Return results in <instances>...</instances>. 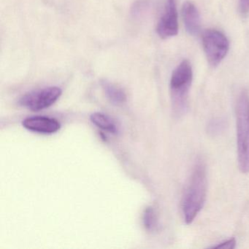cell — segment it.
Returning <instances> with one entry per match:
<instances>
[{
    "label": "cell",
    "instance_id": "obj_4",
    "mask_svg": "<svg viewBox=\"0 0 249 249\" xmlns=\"http://www.w3.org/2000/svg\"><path fill=\"white\" fill-rule=\"evenodd\" d=\"M202 46L208 63L213 67L219 65L226 57L230 49L227 37L216 30H207L202 37Z\"/></svg>",
    "mask_w": 249,
    "mask_h": 249
},
{
    "label": "cell",
    "instance_id": "obj_5",
    "mask_svg": "<svg viewBox=\"0 0 249 249\" xmlns=\"http://www.w3.org/2000/svg\"><path fill=\"white\" fill-rule=\"evenodd\" d=\"M62 89L59 87L42 89L24 94L20 99L19 104L32 111H40L56 103L62 95Z\"/></svg>",
    "mask_w": 249,
    "mask_h": 249
},
{
    "label": "cell",
    "instance_id": "obj_3",
    "mask_svg": "<svg viewBox=\"0 0 249 249\" xmlns=\"http://www.w3.org/2000/svg\"><path fill=\"white\" fill-rule=\"evenodd\" d=\"M193 79L192 65L183 60L174 70L170 78V91L173 110L177 116H183L188 108V94Z\"/></svg>",
    "mask_w": 249,
    "mask_h": 249
},
{
    "label": "cell",
    "instance_id": "obj_10",
    "mask_svg": "<svg viewBox=\"0 0 249 249\" xmlns=\"http://www.w3.org/2000/svg\"><path fill=\"white\" fill-rule=\"evenodd\" d=\"M90 119L95 126L103 130L114 134L117 132V128L114 122L107 115L102 113H94L91 115Z\"/></svg>",
    "mask_w": 249,
    "mask_h": 249
},
{
    "label": "cell",
    "instance_id": "obj_11",
    "mask_svg": "<svg viewBox=\"0 0 249 249\" xmlns=\"http://www.w3.org/2000/svg\"><path fill=\"white\" fill-rule=\"evenodd\" d=\"M142 221L144 227L148 231L152 232L158 230V218L155 210L152 207H148L145 210L142 216Z\"/></svg>",
    "mask_w": 249,
    "mask_h": 249
},
{
    "label": "cell",
    "instance_id": "obj_9",
    "mask_svg": "<svg viewBox=\"0 0 249 249\" xmlns=\"http://www.w3.org/2000/svg\"><path fill=\"white\" fill-rule=\"evenodd\" d=\"M102 87L105 94L113 104L122 105L126 100V96L123 89L107 81H102Z\"/></svg>",
    "mask_w": 249,
    "mask_h": 249
},
{
    "label": "cell",
    "instance_id": "obj_6",
    "mask_svg": "<svg viewBox=\"0 0 249 249\" xmlns=\"http://www.w3.org/2000/svg\"><path fill=\"white\" fill-rule=\"evenodd\" d=\"M157 32L158 36L162 39L177 36L178 21L176 0H165L164 11L157 24Z\"/></svg>",
    "mask_w": 249,
    "mask_h": 249
},
{
    "label": "cell",
    "instance_id": "obj_1",
    "mask_svg": "<svg viewBox=\"0 0 249 249\" xmlns=\"http://www.w3.org/2000/svg\"><path fill=\"white\" fill-rule=\"evenodd\" d=\"M207 188L206 167L200 160L194 167L182 199V212L186 224H191L203 208Z\"/></svg>",
    "mask_w": 249,
    "mask_h": 249
},
{
    "label": "cell",
    "instance_id": "obj_12",
    "mask_svg": "<svg viewBox=\"0 0 249 249\" xmlns=\"http://www.w3.org/2000/svg\"><path fill=\"white\" fill-rule=\"evenodd\" d=\"M226 122L224 119H215L211 121L208 126V131L212 135H218L225 128Z\"/></svg>",
    "mask_w": 249,
    "mask_h": 249
},
{
    "label": "cell",
    "instance_id": "obj_13",
    "mask_svg": "<svg viewBox=\"0 0 249 249\" xmlns=\"http://www.w3.org/2000/svg\"><path fill=\"white\" fill-rule=\"evenodd\" d=\"M236 240L234 238L230 239L213 246L214 249H232L235 248Z\"/></svg>",
    "mask_w": 249,
    "mask_h": 249
},
{
    "label": "cell",
    "instance_id": "obj_7",
    "mask_svg": "<svg viewBox=\"0 0 249 249\" xmlns=\"http://www.w3.org/2000/svg\"><path fill=\"white\" fill-rule=\"evenodd\" d=\"M22 125L28 130L43 134L55 133L61 127L60 123L56 119L46 116L27 118L23 121Z\"/></svg>",
    "mask_w": 249,
    "mask_h": 249
},
{
    "label": "cell",
    "instance_id": "obj_14",
    "mask_svg": "<svg viewBox=\"0 0 249 249\" xmlns=\"http://www.w3.org/2000/svg\"><path fill=\"white\" fill-rule=\"evenodd\" d=\"M240 12L243 15H246L249 12V0H239Z\"/></svg>",
    "mask_w": 249,
    "mask_h": 249
},
{
    "label": "cell",
    "instance_id": "obj_8",
    "mask_svg": "<svg viewBox=\"0 0 249 249\" xmlns=\"http://www.w3.org/2000/svg\"><path fill=\"white\" fill-rule=\"evenodd\" d=\"M182 16L186 31L192 36H196L200 30V17L197 8L192 2H185L182 8Z\"/></svg>",
    "mask_w": 249,
    "mask_h": 249
},
{
    "label": "cell",
    "instance_id": "obj_2",
    "mask_svg": "<svg viewBox=\"0 0 249 249\" xmlns=\"http://www.w3.org/2000/svg\"><path fill=\"white\" fill-rule=\"evenodd\" d=\"M237 161L242 173H249V95L243 91L236 106Z\"/></svg>",
    "mask_w": 249,
    "mask_h": 249
}]
</instances>
